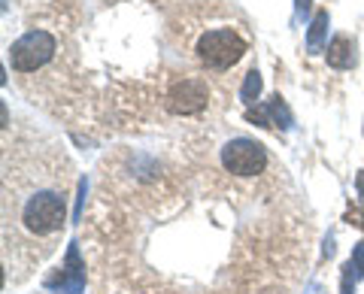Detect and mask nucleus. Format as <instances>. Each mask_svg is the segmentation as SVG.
<instances>
[{
	"mask_svg": "<svg viewBox=\"0 0 364 294\" xmlns=\"http://www.w3.org/2000/svg\"><path fill=\"white\" fill-rule=\"evenodd\" d=\"M55 49H58V40L49 31H28L9 46V64L16 73H37L55 58Z\"/></svg>",
	"mask_w": 364,
	"mask_h": 294,
	"instance_id": "3",
	"label": "nucleus"
},
{
	"mask_svg": "<svg viewBox=\"0 0 364 294\" xmlns=\"http://www.w3.org/2000/svg\"><path fill=\"white\" fill-rule=\"evenodd\" d=\"M46 288L58 291V294H82L85 291V264H82V258H79L76 243H70V249H67L64 267L55 276L46 279Z\"/></svg>",
	"mask_w": 364,
	"mask_h": 294,
	"instance_id": "6",
	"label": "nucleus"
},
{
	"mask_svg": "<svg viewBox=\"0 0 364 294\" xmlns=\"http://www.w3.org/2000/svg\"><path fill=\"white\" fill-rule=\"evenodd\" d=\"M246 40L231 28H219V31H207L198 40V58L213 67V70H231L246 55Z\"/></svg>",
	"mask_w": 364,
	"mask_h": 294,
	"instance_id": "2",
	"label": "nucleus"
},
{
	"mask_svg": "<svg viewBox=\"0 0 364 294\" xmlns=\"http://www.w3.org/2000/svg\"><path fill=\"white\" fill-rule=\"evenodd\" d=\"M222 164H225V170L234 176H258L267 167V152H264V146L255 140L237 137L231 143H225Z\"/></svg>",
	"mask_w": 364,
	"mask_h": 294,
	"instance_id": "4",
	"label": "nucleus"
},
{
	"mask_svg": "<svg viewBox=\"0 0 364 294\" xmlns=\"http://www.w3.org/2000/svg\"><path fill=\"white\" fill-rule=\"evenodd\" d=\"M4 209L13 207L21 231L40 240L61 234L67 222V173L58 167L9 164L4 176Z\"/></svg>",
	"mask_w": 364,
	"mask_h": 294,
	"instance_id": "1",
	"label": "nucleus"
},
{
	"mask_svg": "<svg viewBox=\"0 0 364 294\" xmlns=\"http://www.w3.org/2000/svg\"><path fill=\"white\" fill-rule=\"evenodd\" d=\"M358 191H361V200H364V170L358 173Z\"/></svg>",
	"mask_w": 364,
	"mask_h": 294,
	"instance_id": "14",
	"label": "nucleus"
},
{
	"mask_svg": "<svg viewBox=\"0 0 364 294\" xmlns=\"http://www.w3.org/2000/svg\"><path fill=\"white\" fill-rule=\"evenodd\" d=\"M210 100V88L203 79H176L173 85H170V92L164 97V104L170 112H176V116H195V112H200L203 107H207Z\"/></svg>",
	"mask_w": 364,
	"mask_h": 294,
	"instance_id": "5",
	"label": "nucleus"
},
{
	"mask_svg": "<svg viewBox=\"0 0 364 294\" xmlns=\"http://www.w3.org/2000/svg\"><path fill=\"white\" fill-rule=\"evenodd\" d=\"M306 16H310V0H294V18L304 21Z\"/></svg>",
	"mask_w": 364,
	"mask_h": 294,
	"instance_id": "12",
	"label": "nucleus"
},
{
	"mask_svg": "<svg viewBox=\"0 0 364 294\" xmlns=\"http://www.w3.org/2000/svg\"><path fill=\"white\" fill-rule=\"evenodd\" d=\"M261 94V73L258 70H249L246 79H243V88H240V100L246 107H252Z\"/></svg>",
	"mask_w": 364,
	"mask_h": 294,
	"instance_id": "11",
	"label": "nucleus"
},
{
	"mask_svg": "<svg viewBox=\"0 0 364 294\" xmlns=\"http://www.w3.org/2000/svg\"><path fill=\"white\" fill-rule=\"evenodd\" d=\"M328 64L334 70H349L355 64V40L346 37V33H337V37L328 43Z\"/></svg>",
	"mask_w": 364,
	"mask_h": 294,
	"instance_id": "8",
	"label": "nucleus"
},
{
	"mask_svg": "<svg viewBox=\"0 0 364 294\" xmlns=\"http://www.w3.org/2000/svg\"><path fill=\"white\" fill-rule=\"evenodd\" d=\"M334 255V236H328L325 240V258H331Z\"/></svg>",
	"mask_w": 364,
	"mask_h": 294,
	"instance_id": "13",
	"label": "nucleus"
},
{
	"mask_svg": "<svg viewBox=\"0 0 364 294\" xmlns=\"http://www.w3.org/2000/svg\"><path fill=\"white\" fill-rule=\"evenodd\" d=\"M246 119L255 121V124H261V128H277V124H279L282 131L291 128V112H289L286 100H282L279 94L270 97L261 109H246Z\"/></svg>",
	"mask_w": 364,
	"mask_h": 294,
	"instance_id": "7",
	"label": "nucleus"
},
{
	"mask_svg": "<svg viewBox=\"0 0 364 294\" xmlns=\"http://www.w3.org/2000/svg\"><path fill=\"white\" fill-rule=\"evenodd\" d=\"M328 28H331V18H328V13L322 9V13H316L310 31H306V49H310V55H318V52L325 49Z\"/></svg>",
	"mask_w": 364,
	"mask_h": 294,
	"instance_id": "10",
	"label": "nucleus"
},
{
	"mask_svg": "<svg viewBox=\"0 0 364 294\" xmlns=\"http://www.w3.org/2000/svg\"><path fill=\"white\" fill-rule=\"evenodd\" d=\"M364 279V243L352 249V258L343 264V282H340V294H355V285Z\"/></svg>",
	"mask_w": 364,
	"mask_h": 294,
	"instance_id": "9",
	"label": "nucleus"
}]
</instances>
